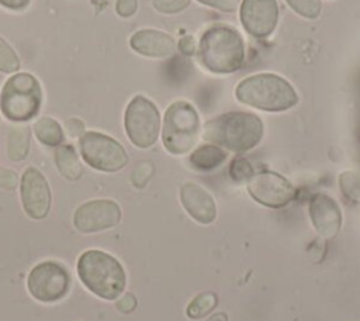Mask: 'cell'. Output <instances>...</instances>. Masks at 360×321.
Returning <instances> with one entry per match:
<instances>
[{
	"instance_id": "f546056e",
	"label": "cell",
	"mask_w": 360,
	"mask_h": 321,
	"mask_svg": "<svg viewBox=\"0 0 360 321\" xmlns=\"http://www.w3.org/2000/svg\"><path fill=\"white\" fill-rule=\"evenodd\" d=\"M66 131L70 137H80L83 135L84 125L79 118H69L66 121Z\"/></svg>"
},
{
	"instance_id": "277c9868",
	"label": "cell",
	"mask_w": 360,
	"mask_h": 321,
	"mask_svg": "<svg viewBox=\"0 0 360 321\" xmlns=\"http://www.w3.org/2000/svg\"><path fill=\"white\" fill-rule=\"evenodd\" d=\"M236 99L263 111H284L298 103L294 87L274 73H259L242 80L235 90Z\"/></svg>"
},
{
	"instance_id": "836d02e7",
	"label": "cell",
	"mask_w": 360,
	"mask_h": 321,
	"mask_svg": "<svg viewBox=\"0 0 360 321\" xmlns=\"http://www.w3.org/2000/svg\"><path fill=\"white\" fill-rule=\"evenodd\" d=\"M208 321H228V317H226V314H224V313H217V314L211 315V317L208 318Z\"/></svg>"
},
{
	"instance_id": "484cf974",
	"label": "cell",
	"mask_w": 360,
	"mask_h": 321,
	"mask_svg": "<svg viewBox=\"0 0 360 321\" xmlns=\"http://www.w3.org/2000/svg\"><path fill=\"white\" fill-rule=\"evenodd\" d=\"M152 4L159 13L174 14L183 11L190 4V0H152Z\"/></svg>"
},
{
	"instance_id": "ba28073f",
	"label": "cell",
	"mask_w": 360,
	"mask_h": 321,
	"mask_svg": "<svg viewBox=\"0 0 360 321\" xmlns=\"http://www.w3.org/2000/svg\"><path fill=\"white\" fill-rule=\"evenodd\" d=\"M80 155L89 166L101 172H117L128 162L124 146L97 131H89L80 137Z\"/></svg>"
},
{
	"instance_id": "4316f807",
	"label": "cell",
	"mask_w": 360,
	"mask_h": 321,
	"mask_svg": "<svg viewBox=\"0 0 360 321\" xmlns=\"http://www.w3.org/2000/svg\"><path fill=\"white\" fill-rule=\"evenodd\" d=\"M138 8V0H117L115 11L120 17H131Z\"/></svg>"
},
{
	"instance_id": "6da1fadb",
	"label": "cell",
	"mask_w": 360,
	"mask_h": 321,
	"mask_svg": "<svg viewBox=\"0 0 360 321\" xmlns=\"http://www.w3.org/2000/svg\"><path fill=\"white\" fill-rule=\"evenodd\" d=\"M76 270L80 282L100 298L117 300L124 293L125 270L112 255L104 251L83 252L77 259Z\"/></svg>"
},
{
	"instance_id": "30bf717a",
	"label": "cell",
	"mask_w": 360,
	"mask_h": 321,
	"mask_svg": "<svg viewBox=\"0 0 360 321\" xmlns=\"http://www.w3.org/2000/svg\"><path fill=\"white\" fill-rule=\"evenodd\" d=\"M248 191L253 200L270 208L287 206L297 193L285 177L270 170L253 173L248 180Z\"/></svg>"
},
{
	"instance_id": "f1b7e54d",
	"label": "cell",
	"mask_w": 360,
	"mask_h": 321,
	"mask_svg": "<svg viewBox=\"0 0 360 321\" xmlns=\"http://www.w3.org/2000/svg\"><path fill=\"white\" fill-rule=\"evenodd\" d=\"M18 177L13 170L0 169V186L4 189H14L17 186Z\"/></svg>"
},
{
	"instance_id": "9a60e30c",
	"label": "cell",
	"mask_w": 360,
	"mask_h": 321,
	"mask_svg": "<svg viewBox=\"0 0 360 321\" xmlns=\"http://www.w3.org/2000/svg\"><path fill=\"white\" fill-rule=\"evenodd\" d=\"M180 201L184 210L197 222L211 224L217 217V206L212 196L197 183H186L181 186Z\"/></svg>"
},
{
	"instance_id": "8fae6325",
	"label": "cell",
	"mask_w": 360,
	"mask_h": 321,
	"mask_svg": "<svg viewBox=\"0 0 360 321\" xmlns=\"http://www.w3.org/2000/svg\"><path fill=\"white\" fill-rule=\"evenodd\" d=\"M121 220L120 206L107 199L90 200L79 206L73 214V225L79 232L94 234L115 227Z\"/></svg>"
},
{
	"instance_id": "5bb4252c",
	"label": "cell",
	"mask_w": 360,
	"mask_h": 321,
	"mask_svg": "<svg viewBox=\"0 0 360 321\" xmlns=\"http://www.w3.org/2000/svg\"><path fill=\"white\" fill-rule=\"evenodd\" d=\"M309 217L319 235L332 238L342 225V213L333 199L323 193H316L309 201Z\"/></svg>"
},
{
	"instance_id": "7c38bea8",
	"label": "cell",
	"mask_w": 360,
	"mask_h": 321,
	"mask_svg": "<svg viewBox=\"0 0 360 321\" xmlns=\"http://www.w3.org/2000/svg\"><path fill=\"white\" fill-rule=\"evenodd\" d=\"M21 203L25 214L32 220H42L51 208V189L45 176L34 166L24 170L20 180Z\"/></svg>"
},
{
	"instance_id": "e0dca14e",
	"label": "cell",
	"mask_w": 360,
	"mask_h": 321,
	"mask_svg": "<svg viewBox=\"0 0 360 321\" xmlns=\"http://www.w3.org/2000/svg\"><path fill=\"white\" fill-rule=\"evenodd\" d=\"M226 159V152L222 151L218 145L207 144L197 148L190 155V165L201 172H208L219 166Z\"/></svg>"
},
{
	"instance_id": "2e32d148",
	"label": "cell",
	"mask_w": 360,
	"mask_h": 321,
	"mask_svg": "<svg viewBox=\"0 0 360 321\" xmlns=\"http://www.w3.org/2000/svg\"><path fill=\"white\" fill-rule=\"evenodd\" d=\"M131 48L142 56L167 58L174 52V39L158 30H139L129 39Z\"/></svg>"
},
{
	"instance_id": "d4e9b609",
	"label": "cell",
	"mask_w": 360,
	"mask_h": 321,
	"mask_svg": "<svg viewBox=\"0 0 360 321\" xmlns=\"http://www.w3.org/2000/svg\"><path fill=\"white\" fill-rule=\"evenodd\" d=\"M229 173L232 179L236 182L249 180L253 176V168L249 163V160H246L245 158H235L231 163Z\"/></svg>"
},
{
	"instance_id": "5b68a950",
	"label": "cell",
	"mask_w": 360,
	"mask_h": 321,
	"mask_svg": "<svg viewBox=\"0 0 360 321\" xmlns=\"http://www.w3.org/2000/svg\"><path fill=\"white\" fill-rule=\"evenodd\" d=\"M42 90L31 73H15L3 86L0 93V111L14 122L34 118L41 107Z\"/></svg>"
},
{
	"instance_id": "44dd1931",
	"label": "cell",
	"mask_w": 360,
	"mask_h": 321,
	"mask_svg": "<svg viewBox=\"0 0 360 321\" xmlns=\"http://www.w3.org/2000/svg\"><path fill=\"white\" fill-rule=\"evenodd\" d=\"M217 303H218V298H217L215 293H212V291L200 293L188 304L187 315L193 320L202 318V317L208 315L217 307Z\"/></svg>"
},
{
	"instance_id": "cb8c5ba5",
	"label": "cell",
	"mask_w": 360,
	"mask_h": 321,
	"mask_svg": "<svg viewBox=\"0 0 360 321\" xmlns=\"http://www.w3.org/2000/svg\"><path fill=\"white\" fill-rule=\"evenodd\" d=\"M287 4L300 15L305 18H316L321 13L319 0H285Z\"/></svg>"
},
{
	"instance_id": "83f0119b",
	"label": "cell",
	"mask_w": 360,
	"mask_h": 321,
	"mask_svg": "<svg viewBox=\"0 0 360 321\" xmlns=\"http://www.w3.org/2000/svg\"><path fill=\"white\" fill-rule=\"evenodd\" d=\"M200 3L205 4V6H210V7H214L217 10H221V11H226V13H232L236 10L238 4H239V0H198Z\"/></svg>"
},
{
	"instance_id": "3957f363",
	"label": "cell",
	"mask_w": 360,
	"mask_h": 321,
	"mask_svg": "<svg viewBox=\"0 0 360 321\" xmlns=\"http://www.w3.org/2000/svg\"><path fill=\"white\" fill-rule=\"evenodd\" d=\"M197 55L205 69L214 73H232L243 63V39L235 28L217 24L201 35Z\"/></svg>"
},
{
	"instance_id": "9c48e42d",
	"label": "cell",
	"mask_w": 360,
	"mask_h": 321,
	"mask_svg": "<svg viewBox=\"0 0 360 321\" xmlns=\"http://www.w3.org/2000/svg\"><path fill=\"white\" fill-rule=\"evenodd\" d=\"M27 289L35 300L41 303H55L69 293L70 275L60 263L45 260L30 270Z\"/></svg>"
},
{
	"instance_id": "4dcf8cb0",
	"label": "cell",
	"mask_w": 360,
	"mask_h": 321,
	"mask_svg": "<svg viewBox=\"0 0 360 321\" xmlns=\"http://www.w3.org/2000/svg\"><path fill=\"white\" fill-rule=\"evenodd\" d=\"M136 307V300L132 294H125L124 297H121L118 301H117V308L122 313H131L134 308Z\"/></svg>"
},
{
	"instance_id": "ffe728a7",
	"label": "cell",
	"mask_w": 360,
	"mask_h": 321,
	"mask_svg": "<svg viewBox=\"0 0 360 321\" xmlns=\"http://www.w3.org/2000/svg\"><path fill=\"white\" fill-rule=\"evenodd\" d=\"M34 134L39 142L48 146H59L63 141L62 127L52 117H41L34 124Z\"/></svg>"
},
{
	"instance_id": "ac0fdd59",
	"label": "cell",
	"mask_w": 360,
	"mask_h": 321,
	"mask_svg": "<svg viewBox=\"0 0 360 321\" xmlns=\"http://www.w3.org/2000/svg\"><path fill=\"white\" fill-rule=\"evenodd\" d=\"M55 163L59 173L68 180H77L82 176V165L72 145H59L55 152Z\"/></svg>"
},
{
	"instance_id": "1f68e13d",
	"label": "cell",
	"mask_w": 360,
	"mask_h": 321,
	"mask_svg": "<svg viewBox=\"0 0 360 321\" xmlns=\"http://www.w3.org/2000/svg\"><path fill=\"white\" fill-rule=\"evenodd\" d=\"M179 46H180V51H181L183 54H186V55H193L194 51H195V41H194L193 37L187 35V37H183V38L180 39Z\"/></svg>"
},
{
	"instance_id": "7a4b0ae2",
	"label": "cell",
	"mask_w": 360,
	"mask_h": 321,
	"mask_svg": "<svg viewBox=\"0 0 360 321\" xmlns=\"http://www.w3.org/2000/svg\"><path fill=\"white\" fill-rule=\"evenodd\" d=\"M263 137V122L252 113L229 111L204 125V138L232 152L255 148Z\"/></svg>"
},
{
	"instance_id": "4fadbf2b",
	"label": "cell",
	"mask_w": 360,
	"mask_h": 321,
	"mask_svg": "<svg viewBox=\"0 0 360 321\" xmlns=\"http://www.w3.org/2000/svg\"><path fill=\"white\" fill-rule=\"evenodd\" d=\"M243 28L253 37H269L278 21V4L276 0H243L240 6Z\"/></svg>"
},
{
	"instance_id": "52a82bcc",
	"label": "cell",
	"mask_w": 360,
	"mask_h": 321,
	"mask_svg": "<svg viewBox=\"0 0 360 321\" xmlns=\"http://www.w3.org/2000/svg\"><path fill=\"white\" fill-rule=\"evenodd\" d=\"M124 125L129 141L138 148L152 146L159 135L160 114L145 96H135L127 106Z\"/></svg>"
},
{
	"instance_id": "7402d4cb",
	"label": "cell",
	"mask_w": 360,
	"mask_h": 321,
	"mask_svg": "<svg viewBox=\"0 0 360 321\" xmlns=\"http://www.w3.org/2000/svg\"><path fill=\"white\" fill-rule=\"evenodd\" d=\"M20 69V59L15 51L0 37V72L14 73Z\"/></svg>"
},
{
	"instance_id": "8992f818",
	"label": "cell",
	"mask_w": 360,
	"mask_h": 321,
	"mask_svg": "<svg viewBox=\"0 0 360 321\" xmlns=\"http://www.w3.org/2000/svg\"><path fill=\"white\" fill-rule=\"evenodd\" d=\"M200 134V117L197 110L187 101L172 103L163 118L162 141L172 155L187 153L197 142Z\"/></svg>"
},
{
	"instance_id": "603a6c76",
	"label": "cell",
	"mask_w": 360,
	"mask_h": 321,
	"mask_svg": "<svg viewBox=\"0 0 360 321\" xmlns=\"http://www.w3.org/2000/svg\"><path fill=\"white\" fill-rule=\"evenodd\" d=\"M340 189L353 201L360 203V175L354 172H345L340 175Z\"/></svg>"
},
{
	"instance_id": "d6986e66",
	"label": "cell",
	"mask_w": 360,
	"mask_h": 321,
	"mask_svg": "<svg viewBox=\"0 0 360 321\" xmlns=\"http://www.w3.org/2000/svg\"><path fill=\"white\" fill-rule=\"evenodd\" d=\"M31 131L27 125L14 127L10 130L7 137V155L11 160H24L30 151Z\"/></svg>"
},
{
	"instance_id": "d6a6232c",
	"label": "cell",
	"mask_w": 360,
	"mask_h": 321,
	"mask_svg": "<svg viewBox=\"0 0 360 321\" xmlns=\"http://www.w3.org/2000/svg\"><path fill=\"white\" fill-rule=\"evenodd\" d=\"M28 3H30V0H0L1 6L7 7V8H11V10H21Z\"/></svg>"
}]
</instances>
